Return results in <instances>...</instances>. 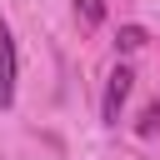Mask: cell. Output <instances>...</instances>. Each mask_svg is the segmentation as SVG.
I'll return each instance as SVG.
<instances>
[{
  "label": "cell",
  "mask_w": 160,
  "mask_h": 160,
  "mask_svg": "<svg viewBox=\"0 0 160 160\" xmlns=\"http://www.w3.org/2000/svg\"><path fill=\"white\" fill-rule=\"evenodd\" d=\"M75 15H80L85 25H100V20H105V0H75Z\"/></svg>",
  "instance_id": "obj_4"
},
{
  "label": "cell",
  "mask_w": 160,
  "mask_h": 160,
  "mask_svg": "<svg viewBox=\"0 0 160 160\" xmlns=\"http://www.w3.org/2000/svg\"><path fill=\"white\" fill-rule=\"evenodd\" d=\"M155 125H160V105H155V110H145V120H140V135H155Z\"/></svg>",
  "instance_id": "obj_5"
},
{
  "label": "cell",
  "mask_w": 160,
  "mask_h": 160,
  "mask_svg": "<svg viewBox=\"0 0 160 160\" xmlns=\"http://www.w3.org/2000/svg\"><path fill=\"white\" fill-rule=\"evenodd\" d=\"M130 90H135V70H130V65H115V70L105 75V100H100V120H105V125H120V110H125Z\"/></svg>",
  "instance_id": "obj_1"
},
{
  "label": "cell",
  "mask_w": 160,
  "mask_h": 160,
  "mask_svg": "<svg viewBox=\"0 0 160 160\" xmlns=\"http://www.w3.org/2000/svg\"><path fill=\"white\" fill-rule=\"evenodd\" d=\"M145 40H150V35H145V30H140V25H125V30H120V35H115V50H125V55H130V50H140V45H145Z\"/></svg>",
  "instance_id": "obj_3"
},
{
  "label": "cell",
  "mask_w": 160,
  "mask_h": 160,
  "mask_svg": "<svg viewBox=\"0 0 160 160\" xmlns=\"http://www.w3.org/2000/svg\"><path fill=\"white\" fill-rule=\"evenodd\" d=\"M15 105V35L0 20V110Z\"/></svg>",
  "instance_id": "obj_2"
}]
</instances>
